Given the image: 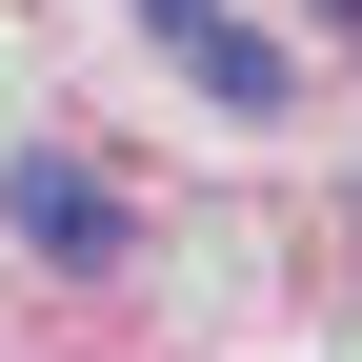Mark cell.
Listing matches in <instances>:
<instances>
[{
  "label": "cell",
  "mask_w": 362,
  "mask_h": 362,
  "mask_svg": "<svg viewBox=\"0 0 362 362\" xmlns=\"http://www.w3.org/2000/svg\"><path fill=\"white\" fill-rule=\"evenodd\" d=\"M0 221H21L40 262H121V181L81 141H21V161H0Z\"/></svg>",
  "instance_id": "1"
},
{
  "label": "cell",
  "mask_w": 362,
  "mask_h": 362,
  "mask_svg": "<svg viewBox=\"0 0 362 362\" xmlns=\"http://www.w3.org/2000/svg\"><path fill=\"white\" fill-rule=\"evenodd\" d=\"M141 21H161V61L202 81V101H242V121H282V40H262V21H221V0H141Z\"/></svg>",
  "instance_id": "2"
},
{
  "label": "cell",
  "mask_w": 362,
  "mask_h": 362,
  "mask_svg": "<svg viewBox=\"0 0 362 362\" xmlns=\"http://www.w3.org/2000/svg\"><path fill=\"white\" fill-rule=\"evenodd\" d=\"M342 21H362V0H342Z\"/></svg>",
  "instance_id": "3"
}]
</instances>
